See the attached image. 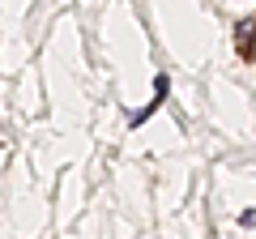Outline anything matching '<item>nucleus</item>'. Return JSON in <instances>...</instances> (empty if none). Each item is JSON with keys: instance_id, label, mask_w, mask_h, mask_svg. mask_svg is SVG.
Masks as SVG:
<instances>
[{"instance_id": "f257e3e1", "label": "nucleus", "mask_w": 256, "mask_h": 239, "mask_svg": "<svg viewBox=\"0 0 256 239\" xmlns=\"http://www.w3.org/2000/svg\"><path fill=\"white\" fill-rule=\"evenodd\" d=\"M235 47L244 60H256V18H244L235 26Z\"/></svg>"}]
</instances>
